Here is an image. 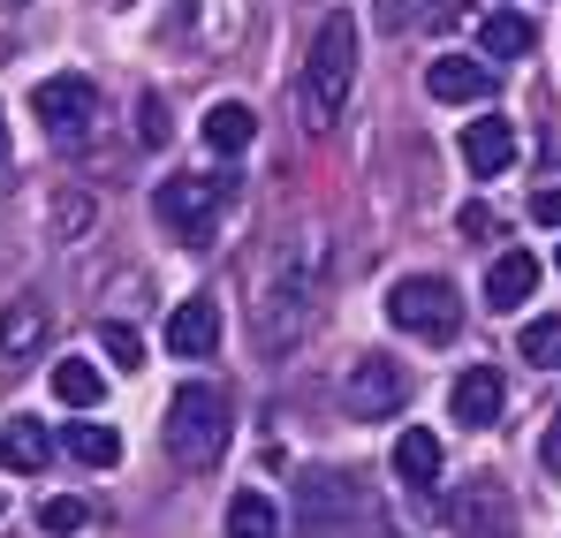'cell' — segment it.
I'll return each instance as SVG.
<instances>
[{
  "label": "cell",
  "instance_id": "cell-9",
  "mask_svg": "<svg viewBox=\"0 0 561 538\" xmlns=\"http://www.w3.org/2000/svg\"><path fill=\"white\" fill-rule=\"evenodd\" d=\"M31 114L54 122L61 137H77V122L92 114V77H77V69H69V77H46V84L31 91Z\"/></svg>",
  "mask_w": 561,
  "mask_h": 538
},
{
  "label": "cell",
  "instance_id": "cell-27",
  "mask_svg": "<svg viewBox=\"0 0 561 538\" xmlns=\"http://www.w3.org/2000/svg\"><path fill=\"white\" fill-rule=\"evenodd\" d=\"M137 137H145V145H168V106H160V99L137 106Z\"/></svg>",
  "mask_w": 561,
  "mask_h": 538
},
{
  "label": "cell",
  "instance_id": "cell-33",
  "mask_svg": "<svg viewBox=\"0 0 561 538\" xmlns=\"http://www.w3.org/2000/svg\"><path fill=\"white\" fill-rule=\"evenodd\" d=\"M554 266H561V251H554Z\"/></svg>",
  "mask_w": 561,
  "mask_h": 538
},
{
  "label": "cell",
  "instance_id": "cell-32",
  "mask_svg": "<svg viewBox=\"0 0 561 538\" xmlns=\"http://www.w3.org/2000/svg\"><path fill=\"white\" fill-rule=\"evenodd\" d=\"M0 8H23V0H0Z\"/></svg>",
  "mask_w": 561,
  "mask_h": 538
},
{
  "label": "cell",
  "instance_id": "cell-3",
  "mask_svg": "<svg viewBox=\"0 0 561 538\" xmlns=\"http://www.w3.org/2000/svg\"><path fill=\"white\" fill-rule=\"evenodd\" d=\"M220 448H228V394L205 387V379H190L183 394L168 402V455L183 470H213Z\"/></svg>",
  "mask_w": 561,
  "mask_h": 538
},
{
  "label": "cell",
  "instance_id": "cell-13",
  "mask_svg": "<svg viewBox=\"0 0 561 538\" xmlns=\"http://www.w3.org/2000/svg\"><path fill=\"white\" fill-rule=\"evenodd\" d=\"M478 46H485V61H524V54L539 46V23L516 15V8H493V15L478 23Z\"/></svg>",
  "mask_w": 561,
  "mask_h": 538
},
{
  "label": "cell",
  "instance_id": "cell-19",
  "mask_svg": "<svg viewBox=\"0 0 561 538\" xmlns=\"http://www.w3.org/2000/svg\"><path fill=\"white\" fill-rule=\"evenodd\" d=\"M456 538H516V524H508V508H501L493 485H478L463 508H456Z\"/></svg>",
  "mask_w": 561,
  "mask_h": 538
},
{
  "label": "cell",
  "instance_id": "cell-8",
  "mask_svg": "<svg viewBox=\"0 0 561 538\" xmlns=\"http://www.w3.org/2000/svg\"><path fill=\"white\" fill-rule=\"evenodd\" d=\"M501 402H508V387H501V371H493V364H470V371H456V394H448L456 425L485 433V425L501 417Z\"/></svg>",
  "mask_w": 561,
  "mask_h": 538
},
{
  "label": "cell",
  "instance_id": "cell-1",
  "mask_svg": "<svg viewBox=\"0 0 561 538\" xmlns=\"http://www.w3.org/2000/svg\"><path fill=\"white\" fill-rule=\"evenodd\" d=\"M350 84H357V15L334 8V15L311 31V61H304V122L327 129V122L342 114Z\"/></svg>",
  "mask_w": 561,
  "mask_h": 538
},
{
  "label": "cell",
  "instance_id": "cell-29",
  "mask_svg": "<svg viewBox=\"0 0 561 538\" xmlns=\"http://www.w3.org/2000/svg\"><path fill=\"white\" fill-rule=\"evenodd\" d=\"M539 462H547V470H554V478H561V417H554V425H547V440H539Z\"/></svg>",
  "mask_w": 561,
  "mask_h": 538
},
{
  "label": "cell",
  "instance_id": "cell-25",
  "mask_svg": "<svg viewBox=\"0 0 561 538\" xmlns=\"http://www.w3.org/2000/svg\"><path fill=\"white\" fill-rule=\"evenodd\" d=\"M84 516H92V508H84L77 493H61V501H46V508H38V524H46L54 538H77V531H84Z\"/></svg>",
  "mask_w": 561,
  "mask_h": 538
},
{
  "label": "cell",
  "instance_id": "cell-16",
  "mask_svg": "<svg viewBox=\"0 0 561 538\" xmlns=\"http://www.w3.org/2000/svg\"><path fill=\"white\" fill-rule=\"evenodd\" d=\"M394 478L402 485H433L440 478V433H425V425L394 433Z\"/></svg>",
  "mask_w": 561,
  "mask_h": 538
},
{
  "label": "cell",
  "instance_id": "cell-18",
  "mask_svg": "<svg viewBox=\"0 0 561 538\" xmlns=\"http://www.w3.org/2000/svg\"><path fill=\"white\" fill-rule=\"evenodd\" d=\"M54 394H61L69 410H99V402H106V371H99L92 357H61L54 364Z\"/></svg>",
  "mask_w": 561,
  "mask_h": 538
},
{
  "label": "cell",
  "instance_id": "cell-2",
  "mask_svg": "<svg viewBox=\"0 0 561 538\" xmlns=\"http://www.w3.org/2000/svg\"><path fill=\"white\" fill-rule=\"evenodd\" d=\"M319 296V266L311 251H288L274 273H266V304H259V350H296L311 334V304Z\"/></svg>",
  "mask_w": 561,
  "mask_h": 538
},
{
  "label": "cell",
  "instance_id": "cell-12",
  "mask_svg": "<svg viewBox=\"0 0 561 538\" xmlns=\"http://www.w3.org/2000/svg\"><path fill=\"white\" fill-rule=\"evenodd\" d=\"M46 462H54V433H46L38 417H8V425H0V470L38 478Z\"/></svg>",
  "mask_w": 561,
  "mask_h": 538
},
{
  "label": "cell",
  "instance_id": "cell-24",
  "mask_svg": "<svg viewBox=\"0 0 561 538\" xmlns=\"http://www.w3.org/2000/svg\"><path fill=\"white\" fill-rule=\"evenodd\" d=\"M516 357L539 364V371H561V319H531V327L516 334Z\"/></svg>",
  "mask_w": 561,
  "mask_h": 538
},
{
  "label": "cell",
  "instance_id": "cell-26",
  "mask_svg": "<svg viewBox=\"0 0 561 538\" xmlns=\"http://www.w3.org/2000/svg\"><path fill=\"white\" fill-rule=\"evenodd\" d=\"M99 350H106L114 364H145V342H137V327H122V319H106V327H99Z\"/></svg>",
  "mask_w": 561,
  "mask_h": 538
},
{
  "label": "cell",
  "instance_id": "cell-22",
  "mask_svg": "<svg viewBox=\"0 0 561 538\" xmlns=\"http://www.w3.org/2000/svg\"><path fill=\"white\" fill-rule=\"evenodd\" d=\"M61 440H69L77 462H92V470H114V462H122V433H114V425H92V417H84V425H69Z\"/></svg>",
  "mask_w": 561,
  "mask_h": 538
},
{
  "label": "cell",
  "instance_id": "cell-20",
  "mask_svg": "<svg viewBox=\"0 0 561 538\" xmlns=\"http://www.w3.org/2000/svg\"><path fill=\"white\" fill-rule=\"evenodd\" d=\"M373 15H379V31L394 38V31H417V23H448V15H463V0H379Z\"/></svg>",
  "mask_w": 561,
  "mask_h": 538
},
{
  "label": "cell",
  "instance_id": "cell-10",
  "mask_svg": "<svg viewBox=\"0 0 561 538\" xmlns=\"http://www.w3.org/2000/svg\"><path fill=\"white\" fill-rule=\"evenodd\" d=\"M516 160V122L485 114V122H463V168L470 175H501Z\"/></svg>",
  "mask_w": 561,
  "mask_h": 538
},
{
  "label": "cell",
  "instance_id": "cell-15",
  "mask_svg": "<svg viewBox=\"0 0 561 538\" xmlns=\"http://www.w3.org/2000/svg\"><path fill=\"white\" fill-rule=\"evenodd\" d=\"M350 478H304V516H296V531L304 538H327V524H342L350 516Z\"/></svg>",
  "mask_w": 561,
  "mask_h": 538
},
{
  "label": "cell",
  "instance_id": "cell-28",
  "mask_svg": "<svg viewBox=\"0 0 561 538\" xmlns=\"http://www.w3.org/2000/svg\"><path fill=\"white\" fill-rule=\"evenodd\" d=\"M531 220H539V228H561V190H539V197H531Z\"/></svg>",
  "mask_w": 561,
  "mask_h": 538
},
{
  "label": "cell",
  "instance_id": "cell-4",
  "mask_svg": "<svg viewBox=\"0 0 561 538\" xmlns=\"http://www.w3.org/2000/svg\"><path fill=\"white\" fill-rule=\"evenodd\" d=\"M387 319H394L402 334H417V342H448L456 319H463V304H456V288H448L440 273H410V281L387 288Z\"/></svg>",
  "mask_w": 561,
  "mask_h": 538
},
{
  "label": "cell",
  "instance_id": "cell-11",
  "mask_svg": "<svg viewBox=\"0 0 561 538\" xmlns=\"http://www.w3.org/2000/svg\"><path fill=\"white\" fill-rule=\"evenodd\" d=\"M168 350H175V357H213V350H220V311H213V296L175 304V319H168Z\"/></svg>",
  "mask_w": 561,
  "mask_h": 538
},
{
  "label": "cell",
  "instance_id": "cell-17",
  "mask_svg": "<svg viewBox=\"0 0 561 538\" xmlns=\"http://www.w3.org/2000/svg\"><path fill=\"white\" fill-rule=\"evenodd\" d=\"M251 137H259V114H251L243 99H220V106L205 114V145H213V152L236 160V152H251Z\"/></svg>",
  "mask_w": 561,
  "mask_h": 538
},
{
  "label": "cell",
  "instance_id": "cell-6",
  "mask_svg": "<svg viewBox=\"0 0 561 538\" xmlns=\"http://www.w3.org/2000/svg\"><path fill=\"white\" fill-rule=\"evenodd\" d=\"M402 394H410V379L394 371V357H357V364H350V379H342V410L365 417V425H373V417H394Z\"/></svg>",
  "mask_w": 561,
  "mask_h": 538
},
{
  "label": "cell",
  "instance_id": "cell-7",
  "mask_svg": "<svg viewBox=\"0 0 561 538\" xmlns=\"http://www.w3.org/2000/svg\"><path fill=\"white\" fill-rule=\"evenodd\" d=\"M425 91H433L440 106H478V99H493V61L440 54V61H425Z\"/></svg>",
  "mask_w": 561,
  "mask_h": 538
},
{
  "label": "cell",
  "instance_id": "cell-23",
  "mask_svg": "<svg viewBox=\"0 0 561 538\" xmlns=\"http://www.w3.org/2000/svg\"><path fill=\"white\" fill-rule=\"evenodd\" d=\"M228 538H274V501L243 485V493L228 501Z\"/></svg>",
  "mask_w": 561,
  "mask_h": 538
},
{
  "label": "cell",
  "instance_id": "cell-14",
  "mask_svg": "<svg viewBox=\"0 0 561 538\" xmlns=\"http://www.w3.org/2000/svg\"><path fill=\"white\" fill-rule=\"evenodd\" d=\"M531 288H539V259H531V251H501V259L485 266V304H493V311H516Z\"/></svg>",
  "mask_w": 561,
  "mask_h": 538
},
{
  "label": "cell",
  "instance_id": "cell-5",
  "mask_svg": "<svg viewBox=\"0 0 561 538\" xmlns=\"http://www.w3.org/2000/svg\"><path fill=\"white\" fill-rule=\"evenodd\" d=\"M220 197H228V182H205V175H168L152 190V213L175 228V236H205L213 228V213H220Z\"/></svg>",
  "mask_w": 561,
  "mask_h": 538
},
{
  "label": "cell",
  "instance_id": "cell-31",
  "mask_svg": "<svg viewBox=\"0 0 561 538\" xmlns=\"http://www.w3.org/2000/svg\"><path fill=\"white\" fill-rule=\"evenodd\" d=\"M0 160H8V122H0Z\"/></svg>",
  "mask_w": 561,
  "mask_h": 538
},
{
  "label": "cell",
  "instance_id": "cell-21",
  "mask_svg": "<svg viewBox=\"0 0 561 538\" xmlns=\"http://www.w3.org/2000/svg\"><path fill=\"white\" fill-rule=\"evenodd\" d=\"M31 342H46V311H38V296H15V304L0 311V350L23 357Z\"/></svg>",
  "mask_w": 561,
  "mask_h": 538
},
{
  "label": "cell",
  "instance_id": "cell-30",
  "mask_svg": "<svg viewBox=\"0 0 561 538\" xmlns=\"http://www.w3.org/2000/svg\"><path fill=\"white\" fill-rule=\"evenodd\" d=\"M463 236H493V213L485 205H463Z\"/></svg>",
  "mask_w": 561,
  "mask_h": 538
}]
</instances>
